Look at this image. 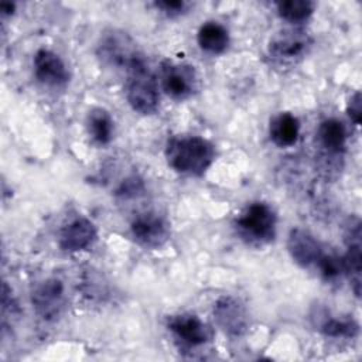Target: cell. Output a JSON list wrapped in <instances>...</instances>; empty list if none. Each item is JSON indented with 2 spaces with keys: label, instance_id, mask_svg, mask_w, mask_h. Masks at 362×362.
Listing matches in <instances>:
<instances>
[{
  "label": "cell",
  "instance_id": "cell-23",
  "mask_svg": "<svg viewBox=\"0 0 362 362\" xmlns=\"http://www.w3.org/2000/svg\"><path fill=\"white\" fill-rule=\"evenodd\" d=\"M346 112H348L351 120L356 126H359L361 122H362V96H361L359 90H356L351 96V99H349V102L346 105Z\"/></svg>",
  "mask_w": 362,
  "mask_h": 362
},
{
  "label": "cell",
  "instance_id": "cell-18",
  "mask_svg": "<svg viewBox=\"0 0 362 362\" xmlns=\"http://www.w3.org/2000/svg\"><path fill=\"white\" fill-rule=\"evenodd\" d=\"M318 140L321 146L331 154H339L345 148L346 130L341 120L325 119L318 127Z\"/></svg>",
  "mask_w": 362,
  "mask_h": 362
},
{
  "label": "cell",
  "instance_id": "cell-10",
  "mask_svg": "<svg viewBox=\"0 0 362 362\" xmlns=\"http://www.w3.org/2000/svg\"><path fill=\"white\" fill-rule=\"evenodd\" d=\"M346 252L342 256L344 273L351 281V287L356 297L361 296V272H362V245H361V222L358 218L351 219L345 230Z\"/></svg>",
  "mask_w": 362,
  "mask_h": 362
},
{
  "label": "cell",
  "instance_id": "cell-16",
  "mask_svg": "<svg viewBox=\"0 0 362 362\" xmlns=\"http://www.w3.org/2000/svg\"><path fill=\"white\" fill-rule=\"evenodd\" d=\"M314 325L327 337L332 338H354L358 335L359 325L351 318H335L327 310L317 311L313 317Z\"/></svg>",
  "mask_w": 362,
  "mask_h": 362
},
{
  "label": "cell",
  "instance_id": "cell-9",
  "mask_svg": "<svg viewBox=\"0 0 362 362\" xmlns=\"http://www.w3.org/2000/svg\"><path fill=\"white\" fill-rule=\"evenodd\" d=\"M34 75L40 83L49 88H62L69 82V71L62 58L51 49L40 48L33 59Z\"/></svg>",
  "mask_w": 362,
  "mask_h": 362
},
{
  "label": "cell",
  "instance_id": "cell-7",
  "mask_svg": "<svg viewBox=\"0 0 362 362\" xmlns=\"http://www.w3.org/2000/svg\"><path fill=\"white\" fill-rule=\"evenodd\" d=\"M134 240L146 249H158L170 238V226L167 221L157 214L137 215L130 225Z\"/></svg>",
  "mask_w": 362,
  "mask_h": 362
},
{
  "label": "cell",
  "instance_id": "cell-4",
  "mask_svg": "<svg viewBox=\"0 0 362 362\" xmlns=\"http://www.w3.org/2000/svg\"><path fill=\"white\" fill-rule=\"evenodd\" d=\"M313 42V37L303 28H283L270 37L267 57L274 66L291 68L308 54Z\"/></svg>",
  "mask_w": 362,
  "mask_h": 362
},
{
  "label": "cell",
  "instance_id": "cell-22",
  "mask_svg": "<svg viewBox=\"0 0 362 362\" xmlns=\"http://www.w3.org/2000/svg\"><path fill=\"white\" fill-rule=\"evenodd\" d=\"M154 6L168 17H178L188 8V3L184 0H160Z\"/></svg>",
  "mask_w": 362,
  "mask_h": 362
},
{
  "label": "cell",
  "instance_id": "cell-6",
  "mask_svg": "<svg viewBox=\"0 0 362 362\" xmlns=\"http://www.w3.org/2000/svg\"><path fill=\"white\" fill-rule=\"evenodd\" d=\"M161 86L174 100H185L198 90V76L194 66L165 59L161 62Z\"/></svg>",
  "mask_w": 362,
  "mask_h": 362
},
{
  "label": "cell",
  "instance_id": "cell-24",
  "mask_svg": "<svg viewBox=\"0 0 362 362\" xmlns=\"http://www.w3.org/2000/svg\"><path fill=\"white\" fill-rule=\"evenodd\" d=\"M14 8H16V6L13 3H1V6H0V10L3 14H13Z\"/></svg>",
  "mask_w": 362,
  "mask_h": 362
},
{
  "label": "cell",
  "instance_id": "cell-8",
  "mask_svg": "<svg viewBox=\"0 0 362 362\" xmlns=\"http://www.w3.org/2000/svg\"><path fill=\"white\" fill-rule=\"evenodd\" d=\"M214 317L218 327L229 337H240L249 328V315L245 305L232 296H222L216 300Z\"/></svg>",
  "mask_w": 362,
  "mask_h": 362
},
{
  "label": "cell",
  "instance_id": "cell-11",
  "mask_svg": "<svg viewBox=\"0 0 362 362\" xmlns=\"http://www.w3.org/2000/svg\"><path fill=\"white\" fill-rule=\"evenodd\" d=\"M287 250L291 259L301 267H317L325 250L321 243L307 230L294 228L287 238Z\"/></svg>",
  "mask_w": 362,
  "mask_h": 362
},
{
  "label": "cell",
  "instance_id": "cell-17",
  "mask_svg": "<svg viewBox=\"0 0 362 362\" xmlns=\"http://www.w3.org/2000/svg\"><path fill=\"white\" fill-rule=\"evenodd\" d=\"M197 41L202 51L218 55L225 52L229 45V33L222 24L216 21H206L199 27Z\"/></svg>",
  "mask_w": 362,
  "mask_h": 362
},
{
  "label": "cell",
  "instance_id": "cell-19",
  "mask_svg": "<svg viewBox=\"0 0 362 362\" xmlns=\"http://www.w3.org/2000/svg\"><path fill=\"white\" fill-rule=\"evenodd\" d=\"M88 132L100 146L107 144L113 136V119L103 107H95L88 115Z\"/></svg>",
  "mask_w": 362,
  "mask_h": 362
},
{
  "label": "cell",
  "instance_id": "cell-1",
  "mask_svg": "<svg viewBox=\"0 0 362 362\" xmlns=\"http://www.w3.org/2000/svg\"><path fill=\"white\" fill-rule=\"evenodd\" d=\"M168 165L184 175L201 177L215 160L214 144L199 136H174L165 146Z\"/></svg>",
  "mask_w": 362,
  "mask_h": 362
},
{
  "label": "cell",
  "instance_id": "cell-5",
  "mask_svg": "<svg viewBox=\"0 0 362 362\" xmlns=\"http://www.w3.org/2000/svg\"><path fill=\"white\" fill-rule=\"evenodd\" d=\"M134 41L129 34L119 30H109L102 34L98 42V57L103 64L126 71L140 57Z\"/></svg>",
  "mask_w": 362,
  "mask_h": 362
},
{
  "label": "cell",
  "instance_id": "cell-2",
  "mask_svg": "<svg viewBox=\"0 0 362 362\" xmlns=\"http://www.w3.org/2000/svg\"><path fill=\"white\" fill-rule=\"evenodd\" d=\"M126 72V99L130 107L140 115H153L158 109L160 95L156 75L140 55Z\"/></svg>",
  "mask_w": 362,
  "mask_h": 362
},
{
  "label": "cell",
  "instance_id": "cell-14",
  "mask_svg": "<svg viewBox=\"0 0 362 362\" xmlns=\"http://www.w3.org/2000/svg\"><path fill=\"white\" fill-rule=\"evenodd\" d=\"M98 230L95 223L79 216L65 225L59 233V247L65 252H81L88 249L96 239Z\"/></svg>",
  "mask_w": 362,
  "mask_h": 362
},
{
  "label": "cell",
  "instance_id": "cell-12",
  "mask_svg": "<svg viewBox=\"0 0 362 362\" xmlns=\"http://www.w3.org/2000/svg\"><path fill=\"white\" fill-rule=\"evenodd\" d=\"M35 313L47 321L55 320L64 305V284L58 279H47L31 294Z\"/></svg>",
  "mask_w": 362,
  "mask_h": 362
},
{
  "label": "cell",
  "instance_id": "cell-15",
  "mask_svg": "<svg viewBox=\"0 0 362 362\" xmlns=\"http://www.w3.org/2000/svg\"><path fill=\"white\" fill-rule=\"evenodd\" d=\"M272 141L279 147L294 146L300 136V122L290 112H283L274 116L269 126Z\"/></svg>",
  "mask_w": 362,
  "mask_h": 362
},
{
  "label": "cell",
  "instance_id": "cell-3",
  "mask_svg": "<svg viewBox=\"0 0 362 362\" xmlns=\"http://www.w3.org/2000/svg\"><path fill=\"white\" fill-rule=\"evenodd\" d=\"M277 216L266 202H252L235 221L238 233L250 245H267L276 238Z\"/></svg>",
  "mask_w": 362,
  "mask_h": 362
},
{
  "label": "cell",
  "instance_id": "cell-21",
  "mask_svg": "<svg viewBox=\"0 0 362 362\" xmlns=\"http://www.w3.org/2000/svg\"><path fill=\"white\" fill-rule=\"evenodd\" d=\"M315 269L320 272L322 279H325L327 281H335L341 276H345L342 257L332 255V253H327V252L324 253V256L321 257V260L318 262Z\"/></svg>",
  "mask_w": 362,
  "mask_h": 362
},
{
  "label": "cell",
  "instance_id": "cell-13",
  "mask_svg": "<svg viewBox=\"0 0 362 362\" xmlns=\"http://www.w3.org/2000/svg\"><path fill=\"white\" fill-rule=\"evenodd\" d=\"M168 329L187 346H199L211 339L208 325L195 314L182 313L173 315L167 322Z\"/></svg>",
  "mask_w": 362,
  "mask_h": 362
},
{
  "label": "cell",
  "instance_id": "cell-20",
  "mask_svg": "<svg viewBox=\"0 0 362 362\" xmlns=\"http://www.w3.org/2000/svg\"><path fill=\"white\" fill-rule=\"evenodd\" d=\"M277 14L293 24L305 21L315 8V4L310 0H284L276 3Z\"/></svg>",
  "mask_w": 362,
  "mask_h": 362
}]
</instances>
